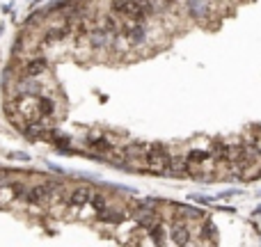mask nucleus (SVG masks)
<instances>
[{"label": "nucleus", "instance_id": "f257e3e1", "mask_svg": "<svg viewBox=\"0 0 261 247\" xmlns=\"http://www.w3.org/2000/svg\"><path fill=\"white\" fill-rule=\"evenodd\" d=\"M85 147H87L89 154H94V156H105V158H108V156L112 154V151H115V144L108 142V140L101 138V135H92V138H87Z\"/></svg>", "mask_w": 261, "mask_h": 247}, {"label": "nucleus", "instance_id": "f03ea898", "mask_svg": "<svg viewBox=\"0 0 261 247\" xmlns=\"http://www.w3.org/2000/svg\"><path fill=\"white\" fill-rule=\"evenodd\" d=\"M46 60H44V57H30V60L26 62V64H23V76L26 78H37V76H42L44 71H46Z\"/></svg>", "mask_w": 261, "mask_h": 247}, {"label": "nucleus", "instance_id": "7ed1b4c3", "mask_svg": "<svg viewBox=\"0 0 261 247\" xmlns=\"http://www.w3.org/2000/svg\"><path fill=\"white\" fill-rule=\"evenodd\" d=\"M92 195H94V190H92L89 185H78V188H76V190L69 195V204L83 206V204H87V201L92 199Z\"/></svg>", "mask_w": 261, "mask_h": 247}, {"label": "nucleus", "instance_id": "20e7f679", "mask_svg": "<svg viewBox=\"0 0 261 247\" xmlns=\"http://www.w3.org/2000/svg\"><path fill=\"white\" fill-rule=\"evenodd\" d=\"M121 35H124V39L130 41V44H140V41L145 39V28H142L140 23H130V26L121 28Z\"/></svg>", "mask_w": 261, "mask_h": 247}, {"label": "nucleus", "instance_id": "39448f33", "mask_svg": "<svg viewBox=\"0 0 261 247\" xmlns=\"http://www.w3.org/2000/svg\"><path fill=\"white\" fill-rule=\"evenodd\" d=\"M37 112H39L42 119L53 117V114H55V103L46 96H37Z\"/></svg>", "mask_w": 261, "mask_h": 247}, {"label": "nucleus", "instance_id": "423d86ee", "mask_svg": "<svg viewBox=\"0 0 261 247\" xmlns=\"http://www.w3.org/2000/svg\"><path fill=\"white\" fill-rule=\"evenodd\" d=\"M209 160H213V154L204 149H193L188 156H186V163L188 165H206Z\"/></svg>", "mask_w": 261, "mask_h": 247}, {"label": "nucleus", "instance_id": "0eeeda50", "mask_svg": "<svg viewBox=\"0 0 261 247\" xmlns=\"http://www.w3.org/2000/svg\"><path fill=\"white\" fill-rule=\"evenodd\" d=\"M170 236H172V240L177 242V245H181V247H186L188 245V240H190V231L183 224H174L172 231H170Z\"/></svg>", "mask_w": 261, "mask_h": 247}, {"label": "nucleus", "instance_id": "6e6552de", "mask_svg": "<svg viewBox=\"0 0 261 247\" xmlns=\"http://www.w3.org/2000/svg\"><path fill=\"white\" fill-rule=\"evenodd\" d=\"M99 220H103V222H110V224H119L121 220H124V213L121 211H115V208H105V211H101L99 213Z\"/></svg>", "mask_w": 261, "mask_h": 247}, {"label": "nucleus", "instance_id": "1a4fd4ad", "mask_svg": "<svg viewBox=\"0 0 261 247\" xmlns=\"http://www.w3.org/2000/svg\"><path fill=\"white\" fill-rule=\"evenodd\" d=\"M149 233H152V240L156 242V245H163V240H165V231H163V226L158 224H154V226H149Z\"/></svg>", "mask_w": 261, "mask_h": 247}]
</instances>
